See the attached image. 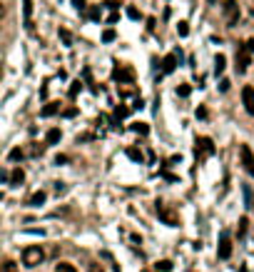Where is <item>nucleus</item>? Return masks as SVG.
I'll list each match as a JSON object with an SVG mask.
<instances>
[{"instance_id":"obj_33","label":"nucleus","mask_w":254,"mask_h":272,"mask_svg":"<svg viewBox=\"0 0 254 272\" xmlns=\"http://www.w3.org/2000/svg\"><path fill=\"white\" fill-rule=\"evenodd\" d=\"M127 18H132V20H140V13H137V8H127Z\"/></svg>"},{"instance_id":"obj_37","label":"nucleus","mask_w":254,"mask_h":272,"mask_svg":"<svg viewBox=\"0 0 254 272\" xmlns=\"http://www.w3.org/2000/svg\"><path fill=\"white\" fill-rule=\"evenodd\" d=\"M72 5H75V10H85V0H72Z\"/></svg>"},{"instance_id":"obj_40","label":"nucleus","mask_w":254,"mask_h":272,"mask_svg":"<svg viewBox=\"0 0 254 272\" xmlns=\"http://www.w3.org/2000/svg\"><path fill=\"white\" fill-rule=\"evenodd\" d=\"M220 90L227 93V90H229V80H222V83H220Z\"/></svg>"},{"instance_id":"obj_11","label":"nucleus","mask_w":254,"mask_h":272,"mask_svg":"<svg viewBox=\"0 0 254 272\" xmlns=\"http://www.w3.org/2000/svg\"><path fill=\"white\" fill-rule=\"evenodd\" d=\"M23 15H25V28H32V0H23Z\"/></svg>"},{"instance_id":"obj_2","label":"nucleus","mask_w":254,"mask_h":272,"mask_svg":"<svg viewBox=\"0 0 254 272\" xmlns=\"http://www.w3.org/2000/svg\"><path fill=\"white\" fill-rule=\"evenodd\" d=\"M217 257L220 260H229L232 257V235L227 230L220 232V245H217Z\"/></svg>"},{"instance_id":"obj_44","label":"nucleus","mask_w":254,"mask_h":272,"mask_svg":"<svg viewBox=\"0 0 254 272\" xmlns=\"http://www.w3.org/2000/svg\"><path fill=\"white\" fill-rule=\"evenodd\" d=\"M0 200H3V192H0Z\"/></svg>"},{"instance_id":"obj_4","label":"nucleus","mask_w":254,"mask_h":272,"mask_svg":"<svg viewBox=\"0 0 254 272\" xmlns=\"http://www.w3.org/2000/svg\"><path fill=\"white\" fill-rule=\"evenodd\" d=\"M225 18H227V25L234 28L237 20H239V5L237 0H225Z\"/></svg>"},{"instance_id":"obj_36","label":"nucleus","mask_w":254,"mask_h":272,"mask_svg":"<svg viewBox=\"0 0 254 272\" xmlns=\"http://www.w3.org/2000/svg\"><path fill=\"white\" fill-rule=\"evenodd\" d=\"M70 158H67V155H57V158H55V165H65Z\"/></svg>"},{"instance_id":"obj_17","label":"nucleus","mask_w":254,"mask_h":272,"mask_svg":"<svg viewBox=\"0 0 254 272\" xmlns=\"http://www.w3.org/2000/svg\"><path fill=\"white\" fill-rule=\"evenodd\" d=\"M225 68H227V58H225V55H217V58H214V72L222 75Z\"/></svg>"},{"instance_id":"obj_5","label":"nucleus","mask_w":254,"mask_h":272,"mask_svg":"<svg viewBox=\"0 0 254 272\" xmlns=\"http://www.w3.org/2000/svg\"><path fill=\"white\" fill-rule=\"evenodd\" d=\"M113 77L122 85V83H132L135 80V70L130 68V65H117L115 70H113Z\"/></svg>"},{"instance_id":"obj_13","label":"nucleus","mask_w":254,"mask_h":272,"mask_svg":"<svg viewBox=\"0 0 254 272\" xmlns=\"http://www.w3.org/2000/svg\"><path fill=\"white\" fill-rule=\"evenodd\" d=\"M57 112H60V102H48V105L40 110L43 118H53V115H57Z\"/></svg>"},{"instance_id":"obj_39","label":"nucleus","mask_w":254,"mask_h":272,"mask_svg":"<svg viewBox=\"0 0 254 272\" xmlns=\"http://www.w3.org/2000/svg\"><path fill=\"white\" fill-rule=\"evenodd\" d=\"M197 118H199V120L207 118V107H197Z\"/></svg>"},{"instance_id":"obj_28","label":"nucleus","mask_w":254,"mask_h":272,"mask_svg":"<svg viewBox=\"0 0 254 272\" xmlns=\"http://www.w3.org/2000/svg\"><path fill=\"white\" fill-rule=\"evenodd\" d=\"M190 93H192V88H190V85H179V88H177V95H179V98H187Z\"/></svg>"},{"instance_id":"obj_34","label":"nucleus","mask_w":254,"mask_h":272,"mask_svg":"<svg viewBox=\"0 0 254 272\" xmlns=\"http://www.w3.org/2000/svg\"><path fill=\"white\" fill-rule=\"evenodd\" d=\"M97 135H92V133H85V135H80L78 137V142H87V140H95Z\"/></svg>"},{"instance_id":"obj_6","label":"nucleus","mask_w":254,"mask_h":272,"mask_svg":"<svg viewBox=\"0 0 254 272\" xmlns=\"http://www.w3.org/2000/svg\"><path fill=\"white\" fill-rule=\"evenodd\" d=\"M239 158H242V165H244V170L254 177V152L249 150V145H242L239 147Z\"/></svg>"},{"instance_id":"obj_10","label":"nucleus","mask_w":254,"mask_h":272,"mask_svg":"<svg viewBox=\"0 0 254 272\" xmlns=\"http://www.w3.org/2000/svg\"><path fill=\"white\" fill-rule=\"evenodd\" d=\"M242 102H244V110H247L249 115H254V88H252V85H244V90H242Z\"/></svg>"},{"instance_id":"obj_14","label":"nucleus","mask_w":254,"mask_h":272,"mask_svg":"<svg viewBox=\"0 0 254 272\" xmlns=\"http://www.w3.org/2000/svg\"><path fill=\"white\" fill-rule=\"evenodd\" d=\"M45 198H48L45 192H43V190H38V192H35V195L28 200V205H30V207H40V205L45 203Z\"/></svg>"},{"instance_id":"obj_19","label":"nucleus","mask_w":254,"mask_h":272,"mask_svg":"<svg viewBox=\"0 0 254 272\" xmlns=\"http://www.w3.org/2000/svg\"><path fill=\"white\" fill-rule=\"evenodd\" d=\"M23 158H25V150H20V147L10 150V155H8V160H13V163H18V160H23Z\"/></svg>"},{"instance_id":"obj_22","label":"nucleus","mask_w":254,"mask_h":272,"mask_svg":"<svg viewBox=\"0 0 254 272\" xmlns=\"http://www.w3.org/2000/svg\"><path fill=\"white\" fill-rule=\"evenodd\" d=\"M155 270H157V272H172V262H169V260H160V262L155 265Z\"/></svg>"},{"instance_id":"obj_20","label":"nucleus","mask_w":254,"mask_h":272,"mask_svg":"<svg viewBox=\"0 0 254 272\" xmlns=\"http://www.w3.org/2000/svg\"><path fill=\"white\" fill-rule=\"evenodd\" d=\"M177 35H179V37H187V35H190V23H187V20H182V23L177 25Z\"/></svg>"},{"instance_id":"obj_31","label":"nucleus","mask_w":254,"mask_h":272,"mask_svg":"<svg viewBox=\"0 0 254 272\" xmlns=\"http://www.w3.org/2000/svg\"><path fill=\"white\" fill-rule=\"evenodd\" d=\"M87 18H90V20H100V8H90V10H87Z\"/></svg>"},{"instance_id":"obj_43","label":"nucleus","mask_w":254,"mask_h":272,"mask_svg":"<svg viewBox=\"0 0 254 272\" xmlns=\"http://www.w3.org/2000/svg\"><path fill=\"white\" fill-rule=\"evenodd\" d=\"M0 18H3V5H0Z\"/></svg>"},{"instance_id":"obj_26","label":"nucleus","mask_w":254,"mask_h":272,"mask_svg":"<svg viewBox=\"0 0 254 272\" xmlns=\"http://www.w3.org/2000/svg\"><path fill=\"white\" fill-rule=\"evenodd\" d=\"M60 37H62V43H65V45H72V35H70V30L60 28Z\"/></svg>"},{"instance_id":"obj_7","label":"nucleus","mask_w":254,"mask_h":272,"mask_svg":"<svg viewBox=\"0 0 254 272\" xmlns=\"http://www.w3.org/2000/svg\"><path fill=\"white\" fill-rule=\"evenodd\" d=\"M214 142L212 137H197V158H209V155H214Z\"/></svg>"},{"instance_id":"obj_45","label":"nucleus","mask_w":254,"mask_h":272,"mask_svg":"<svg viewBox=\"0 0 254 272\" xmlns=\"http://www.w3.org/2000/svg\"><path fill=\"white\" fill-rule=\"evenodd\" d=\"M212 3H214V0H212Z\"/></svg>"},{"instance_id":"obj_32","label":"nucleus","mask_w":254,"mask_h":272,"mask_svg":"<svg viewBox=\"0 0 254 272\" xmlns=\"http://www.w3.org/2000/svg\"><path fill=\"white\" fill-rule=\"evenodd\" d=\"M242 48H244L247 53H254V37H249V40H247V43H244Z\"/></svg>"},{"instance_id":"obj_21","label":"nucleus","mask_w":254,"mask_h":272,"mask_svg":"<svg viewBox=\"0 0 254 272\" xmlns=\"http://www.w3.org/2000/svg\"><path fill=\"white\" fill-rule=\"evenodd\" d=\"M127 158L135 160V163H142V152H140L137 147H127Z\"/></svg>"},{"instance_id":"obj_42","label":"nucleus","mask_w":254,"mask_h":272,"mask_svg":"<svg viewBox=\"0 0 254 272\" xmlns=\"http://www.w3.org/2000/svg\"><path fill=\"white\" fill-rule=\"evenodd\" d=\"M90 272H102V267H97V265L92 262V265H90Z\"/></svg>"},{"instance_id":"obj_9","label":"nucleus","mask_w":254,"mask_h":272,"mask_svg":"<svg viewBox=\"0 0 254 272\" xmlns=\"http://www.w3.org/2000/svg\"><path fill=\"white\" fill-rule=\"evenodd\" d=\"M252 65V53H247L244 48L237 50V72H247V68Z\"/></svg>"},{"instance_id":"obj_38","label":"nucleus","mask_w":254,"mask_h":272,"mask_svg":"<svg viewBox=\"0 0 254 272\" xmlns=\"http://www.w3.org/2000/svg\"><path fill=\"white\" fill-rule=\"evenodd\" d=\"M142 107H144V100H142V98H137V100H135V105H132V110H142Z\"/></svg>"},{"instance_id":"obj_1","label":"nucleus","mask_w":254,"mask_h":272,"mask_svg":"<svg viewBox=\"0 0 254 272\" xmlns=\"http://www.w3.org/2000/svg\"><path fill=\"white\" fill-rule=\"evenodd\" d=\"M43 260H45V252H43L40 245H30V247L23 250V265L25 267H38Z\"/></svg>"},{"instance_id":"obj_24","label":"nucleus","mask_w":254,"mask_h":272,"mask_svg":"<svg viewBox=\"0 0 254 272\" xmlns=\"http://www.w3.org/2000/svg\"><path fill=\"white\" fill-rule=\"evenodd\" d=\"M55 272H78V270H75V267H72L70 262H57Z\"/></svg>"},{"instance_id":"obj_8","label":"nucleus","mask_w":254,"mask_h":272,"mask_svg":"<svg viewBox=\"0 0 254 272\" xmlns=\"http://www.w3.org/2000/svg\"><path fill=\"white\" fill-rule=\"evenodd\" d=\"M179 58H182V53H169V55H165V60H162V72H165V75L174 72V70H177Z\"/></svg>"},{"instance_id":"obj_3","label":"nucleus","mask_w":254,"mask_h":272,"mask_svg":"<svg viewBox=\"0 0 254 272\" xmlns=\"http://www.w3.org/2000/svg\"><path fill=\"white\" fill-rule=\"evenodd\" d=\"M157 215H160V220H162L165 225H169V227H177V225H179V215H177L169 205H165V203H157Z\"/></svg>"},{"instance_id":"obj_25","label":"nucleus","mask_w":254,"mask_h":272,"mask_svg":"<svg viewBox=\"0 0 254 272\" xmlns=\"http://www.w3.org/2000/svg\"><path fill=\"white\" fill-rule=\"evenodd\" d=\"M0 272H18V265L15 262H3V265H0Z\"/></svg>"},{"instance_id":"obj_30","label":"nucleus","mask_w":254,"mask_h":272,"mask_svg":"<svg viewBox=\"0 0 254 272\" xmlns=\"http://www.w3.org/2000/svg\"><path fill=\"white\" fill-rule=\"evenodd\" d=\"M78 115V107H65L62 110V118H75Z\"/></svg>"},{"instance_id":"obj_23","label":"nucleus","mask_w":254,"mask_h":272,"mask_svg":"<svg viewBox=\"0 0 254 272\" xmlns=\"http://www.w3.org/2000/svg\"><path fill=\"white\" fill-rule=\"evenodd\" d=\"M80 90H83V83H80V80H72V83H70V98H78Z\"/></svg>"},{"instance_id":"obj_12","label":"nucleus","mask_w":254,"mask_h":272,"mask_svg":"<svg viewBox=\"0 0 254 272\" xmlns=\"http://www.w3.org/2000/svg\"><path fill=\"white\" fill-rule=\"evenodd\" d=\"M23 180H25L23 168H15V170L10 172V185H13V187H20V185H23Z\"/></svg>"},{"instance_id":"obj_16","label":"nucleus","mask_w":254,"mask_h":272,"mask_svg":"<svg viewBox=\"0 0 254 272\" xmlns=\"http://www.w3.org/2000/svg\"><path fill=\"white\" fill-rule=\"evenodd\" d=\"M130 130L144 137V135H147V133H150V125H147V123H132V125H130Z\"/></svg>"},{"instance_id":"obj_41","label":"nucleus","mask_w":254,"mask_h":272,"mask_svg":"<svg viewBox=\"0 0 254 272\" xmlns=\"http://www.w3.org/2000/svg\"><path fill=\"white\" fill-rule=\"evenodd\" d=\"M117 20H120V15H117V13H113L110 18H107V23H117Z\"/></svg>"},{"instance_id":"obj_15","label":"nucleus","mask_w":254,"mask_h":272,"mask_svg":"<svg viewBox=\"0 0 254 272\" xmlns=\"http://www.w3.org/2000/svg\"><path fill=\"white\" fill-rule=\"evenodd\" d=\"M60 137H62V133H60L57 128H50V130L45 133V142H48V145H55V142H60Z\"/></svg>"},{"instance_id":"obj_27","label":"nucleus","mask_w":254,"mask_h":272,"mask_svg":"<svg viewBox=\"0 0 254 272\" xmlns=\"http://www.w3.org/2000/svg\"><path fill=\"white\" fill-rule=\"evenodd\" d=\"M43 150H45L43 145H38V142H35V145L28 150V155H32V158H38V155H43Z\"/></svg>"},{"instance_id":"obj_35","label":"nucleus","mask_w":254,"mask_h":272,"mask_svg":"<svg viewBox=\"0 0 254 272\" xmlns=\"http://www.w3.org/2000/svg\"><path fill=\"white\" fill-rule=\"evenodd\" d=\"M244 200H247V207H252V190L244 187Z\"/></svg>"},{"instance_id":"obj_18","label":"nucleus","mask_w":254,"mask_h":272,"mask_svg":"<svg viewBox=\"0 0 254 272\" xmlns=\"http://www.w3.org/2000/svg\"><path fill=\"white\" fill-rule=\"evenodd\" d=\"M247 227H249V220H247V217H242V220H239V225H237V238H239V240H244V238H247Z\"/></svg>"},{"instance_id":"obj_29","label":"nucleus","mask_w":254,"mask_h":272,"mask_svg":"<svg viewBox=\"0 0 254 272\" xmlns=\"http://www.w3.org/2000/svg\"><path fill=\"white\" fill-rule=\"evenodd\" d=\"M102 40H105V43H113V40H115V30H105V33H102Z\"/></svg>"}]
</instances>
